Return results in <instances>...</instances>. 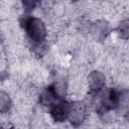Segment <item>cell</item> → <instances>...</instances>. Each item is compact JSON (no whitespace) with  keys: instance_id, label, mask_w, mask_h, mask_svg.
<instances>
[{"instance_id":"6da1fadb","label":"cell","mask_w":129,"mask_h":129,"mask_svg":"<svg viewBox=\"0 0 129 129\" xmlns=\"http://www.w3.org/2000/svg\"><path fill=\"white\" fill-rule=\"evenodd\" d=\"M21 24L30 40H32L34 43L39 44L45 40L46 28L41 19L32 16H25L21 21Z\"/></svg>"},{"instance_id":"7a4b0ae2","label":"cell","mask_w":129,"mask_h":129,"mask_svg":"<svg viewBox=\"0 0 129 129\" xmlns=\"http://www.w3.org/2000/svg\"><path fill=\"white\" fill-rule=\"evenodd\" d=\"M87 115V108L86 105L83 102H74L71 104V110H70V116L69 119L75 127L80 126Z\"/></svg>"},{"instance_id":"3957f363","label":"cell","mask_w":129,"mask_h":129,"mask_svg":"<svg viewBox=\"0 0 129 129\" xmlns=\"http://www.w3.org/2000/svg\"><path fill=\"white\" fill-rule=\"evenodd\" d=\"M71 104L68 102L60 101L50 109V115L55 122H63L70 116Z\"/></svg>"},{"instance_id":"277c9868","label":"cell","mask_w":129,"mask_h":129,"mask_svg":"<svg viewBox=\"0 0 129 129\" xmlns=\"http://www.w3.org/2000/svg\"><path fill=\"white\" fill-rule=\"evenodd\" d=\"M60 101H61V97L59 96L56 87L53 85L47 87L40 96V103L44 106L52 107Z\"/></svg>"},{"instance_id":"5b68a950","label":"cell","mask_w":129,"mask_h":129,"mask_svg":"<svg viewBox=\"0 0 129 129\" xmlns=\"http://www.w3.org/2000/svg\"><path fill=\"white\" fill-rule=\"evenodd\" d=\"M88 82H89V87L92 92L99 93L105 86V76L99 72V71H93L89 77H88Z\"/></svg>"},{"instance_id":"8992f818","label":"cell","mask_w":129,"mask_h":129,"mask_svg":"<svg viewBox=\"0 0 129 129\" xmlns=\"http://www.w3.org/2000/svg\"><path fill=\"white\" fill-rule=\"evenodd\" d=\"M109 32V25L106 21L98 20L94 22L91 26V33L97 40H103L106 38Z\"/></svg>"},{"instance_id":"52a82bcc","label":"cell","mask_w":129,"mask_h":129,"mask_svg":"<svg viewBox=\"0 0 129 129\" xmlns=\"http://www.w3.org/2000/svg\"><path fill=\"white\" fill-rule=\"evenodd\" d=\"M12 106V102L10 97L5 93L0 91V112L1 113H6L10 110Z\"/></svg>"},{"instance_id":"ba28073f","label":"cell","mask_w":129,"mask_h":129,"mask_svg":"<svg viewBox=\"0 0 129 129\" xmlns=\"http://www.w3.org/2000/svg\"><path fill=\"white\" fill-rule=\"evenodd\" d=\"M128 19H125L124 21H122L118 27V30L121 34V36L125 39H127L128 37V33H129V24H128Z\"/></svg>"},{"instance_id":"9c48e42d","label":"cell","mask_w":129,"mask_h":129,"mask_svg":"<svg viewBox=\"0 0 129 129\" xmlns=\"http://www.w3.org/2000/svg\"><path fill=\"white\" fill-rule=\"evenodd\" d=\"M36 5V2H23V6H24V8L26 9V10H28V11H30V10H32L33 8H34V6Z\"/></svg>"},{"instance_id":"30bf717a","label":"cell","mask_w":129,"mask_h":129,"mask_svg":"<svg viewBox=\"0 0 129 129\" xmlns=\"http://www.w3.org/2000/svg\"><path fill=\"white\" fill-rule=\"evenodd\" d=\"M0 129H1V126H0Z\"/></svg>"}]
</instances>
